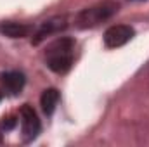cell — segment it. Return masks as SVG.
Segmentation results:
<instances>
[{
	"label": "cell",
	"mask_w": 149,
	"mask_h": 147,
	"mask_svg": "<svg viewBox=\"0 0 149 147\" xmlns=\"http://www.w3.org/2000/svg\"><path fill=\"white\" fill-rule=\"evenodd\" d=\"M73 57H74V40L70 37L57 38L45 50L47 66L54 73H66L73 64Z\"/></svg>",
	"instance_id": "1"
},
{
	"label": "cell",
	"mask_w": 149,
	"mask_h": 147,
	"mask_svg": "<svg viewBox=\"0 0 149 147\" xmlns=\"http://www.w3.org/2000/svg\"><path fill=\"white\" fill-rule=\"evenodd\" d=\"M0 78H2L3 87H5L12 95L19 94V92L23 90V87H24V74L19 73V71H7V73L2 74Z\"/></svg>",
	"instance_id": "6"
},
{
	"label": "cell",
	"mask_w": 149,
	"mask_h": 147,
	"mask_svg": "<svg viewBox=\"0 0 149 147\" xmlns=\"http://www.w3.org/2000/svg\"><path fill=\"white\" fill-rule=\"evenodd\" d=\"M66 26H68V21H66L64 16H57V17H52L49 21H43L40 24V28L37 30L35 37H33V43L38 45L42 40H45L47 37H50L54 33H61L63 30H66Z\"/></svg>",
	"instance_id": "5"
},
{
	"label": "cell",
	"mask_w": 149,
	"mask_h": 147,
	"mask_svg": "<svg viewBox=\"0 0 149 147\" xmlns=\"http://www.w3.org/2000/svg\"><path fill=\"white\" fill-rule=\"evenodd\" d=\"M57 102H59V92H57L56 88H47V90H43V94H42V97H40V106H42V109H43V112H45L47 116H50V114L56 111Z\"/></svg>",
	"instance_id": "8"
},
{
	"label": "cell",
	"mask_w": 149,
	"mask_h": 147,
	"mask_svg": "<svg viewBox=\"0 0 149 147\" xmlns=\"http://www.w3.org/2000/svg\"><path fill=\"white\" fill-rule=\"evenodd\" d=\"M132 2H141V0H132Z\"/></svg>",
	"instance_id": "9"
},
{
	"label": "cell",
	"mask_w": 149,
	"mask_h": 147,
	"mask_svg": "<svg viewBox=\"0 0 149 147\" xmlns=\"http://www.w3.org/2000/svg\"><path fill=\"white\" fill-rule=\"evenodd\" d=\"M135 35L134 28L128 24H114L106 30L104 33V45L109 49H118L125 43H128Z\"/></svg>",
	"instance_id": "4"
},
{
	"label": "cell",
	"mask_w": 149,
	"mask_h": 147,
	"mask_svg": "<svg viewBox=\"0 0 149 147\" xmlns=\"http://www.w3.org/2000/svg\"><path fill=\"white\" fill-rule=\"evenodd\" d=\"M19 116H21V128H23L24 140L30 142V140L37 139V135L42 130V125H40V119H38L35 109L30 104H24L19 111Z\"/></svg>",
	"instance_id": "3"
},
{
	"label": "cell",
	"mask_w": 149,
	"mask_h": 147,
	"mask_svg": "<svg viewBox=\"0 0 149 147\" xmlns=\"http://www.w3.org/2000/svg\"><path fill=\"white\" fill-rule=\"evenodd\" d=\"M120 5L114 2V0H104V2H99L92 7H87L83 9L81 12H78L74 23L78 28L85 30V28H94L108 19H111L113 16L118 12Z\"/></svg>",
	"instance_id": "2"
},
{
	"label": "cell",
	"mask_w": 149,
	"mask_h": 147,
	"mask_svg": "<svg viewBox=\"0 0 149 147\" xmlns=\"http://www.w3.org/2000/svg\"><path fill=\"white\" fill-rule=\"evenodd\" d=\"M0 101H2V94H0Z\"/></svg>",
	"instance_id": "10"
},
{
	"label": "cell",
	"mask_w": 149,
	"mask_h": 147,
	"mask_svg": "<svg viewBox=\"0 0 149 147\" xmlns=\"http://www.w3.org/2000/svg\"><path fill=\"white\" fill-rule=\"evenodd\" d=\"M0 33L9 38H24L30 35V26L23 24V23H14V21H7L0 24Z\"/></svg>",
	"instance_id": "7"
}]
</instances>
